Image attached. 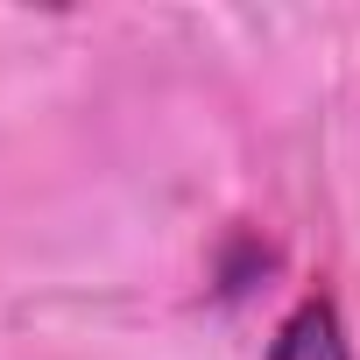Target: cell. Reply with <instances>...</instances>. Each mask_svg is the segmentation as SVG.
Wrapping results in <instances>:
<instances>
[{
  "instance_id": "obj_1",
  "label": "cell",
  "mask_w": 360,
  "mask_h": 360,
  "mask_svg": "<svg viewBox=\"0 0 360 360\" xmlns=\"http://www.w3.org/2000/svg\"><path fill=\"white\" fill-rule=\"evenodd\" d=\"M269 360H353V339H346V318L339 304L318 290V297H297L290 318L276 325L269 339Z\"/></svg>"
}]
</instances>
